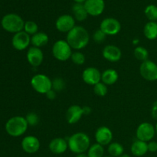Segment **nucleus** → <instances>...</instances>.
<instances>
[{
  "label": "nucleus",
  "instance_id": "obj_32",
  "mask_svg": "<svg viewBox=\"0 0 157 157\" xmlns=\"http://www.w3.org/2000/svg\"><path fill=\"white\" fill-rule=\"evenodd\" d=\"M66 84L61 78H56L52 81V89L55 92H61L65 88Z\"/></svg>",
  "mask_w": 157,
  "mask_h": 157
},
{
  "label": "nucleus",
  "instance_id": "obj_13",
  "mask_svg": "<svg viewBox=\"0 0 157 157\" xmlns=\"http://www.w3.org/2000/svg\"><path fill=\"white\" fill-rule=\"evenodd\" d=\"M95 140L97 144L101 146H107L111 144L113 140V133L109 127L103 126L99 127L95 133Z\"/></svg>",
  "mask_w": 157,
  "mask_h": 157
},
{
  "label": "nucleus",
  "instance_id": "obj_39",
  "mask_svg": "<svg viewBox=\"0 0 157 157\" xmlns=\"http://www.w3.org/2000/svg\"><path fill=\"white\" fill-rule=\"evenodd\" d=\"M76 157H88L87 154H85V153H79V154H77Z\"/></svg>",
  "mask_w": 157,
  "mask_h": 157
},
{
  "label": "nucleus",
  "instance_id": "obj_11",
  "mask_svg": "<svg viewBox=\"0 0 157 157\" xmlns=\"http://www.w3.org/2000/svg\"><path fill=\"white\" fill-rule=\"evenodd\" d=\"M31 43V37L25 31L15 34L12 40V46L18 51H23L27 48Z\"/></svg>",
  "mask_w": 157,
  "mask_h": 157
},
{
  "label": "nucleus",
  "instance_id": "obj_10",
  "mask_svg": "<svg viewBox=\"0 0 157 157\" xmlns=\"http://www.w3.org/2000/svg\"><path fill=\"white\" fill-rule=\"evenodd\" d=\"M82 79L88 85L94 86L101 81V73L94 67H87L82 73Z\"/></svg>",
  "mask_w": 157,
  "mask_h": 157
},
{
  "label": "nucleus",
  "instance_id": "obj_36",
  "mask_svg": "<svg viewBox=\"0 0 157 157\" xmlns=\"http://www.w3.org/2000/svg\"><path fill=\"white\" fill-rule=\"evenodd\" d=\"M45 96L48 99L55 100L57 96V92H55L53 89H52V90H50L48 92H47V93L45 94Z\"/></svg>",
  "mask_w": 157,
  "mask_h": 157
},
{
  "label": "nucleus",
  "instance_id": "obj_18",
  "mask_svg": "<svg viewBox=\"0 0 157 157\" xmlns=\"http://www.w3.org/2000/svg\"><path fill=\"white\" fill-rule=\"evenodd\" d=\"M83 115H84L83 107L74 104L67 109L66 112V120L68 124H75L81 119Z\"/></svg>",
  "mask_w": 157,
  "mask_h": 157
},
{
  "label": "nucleus",
  "instance_id": "obj_1",
  "mask_svg": "<svg viewBox=\"0 0 157 157\" xmlns=\"http://www.w3.org/2000/svg\"><path fill=\"white\" fill-rule=\"evenodd\" d=\"M66 41L72 49L80 51L88 44L90 35L82 26H75L67 34Z\"/></svg>",
  "mask_w": 157,
  "mask_h": 157
},
{
  "label": "nucleus",
  "instance_id": "obj_37",
  "mask_svg": "<svg viewBox=\"0 0 157 157\" xmlns=\"http://www.w3.org/2000/svg\"><path fill=\"white\" fill-rule=\"evenodd\" d=\"M152 117H153L154 119L157 120V101H155L153 104V107H152Z\"/></svg>",
  "mask_w": 157,
  "mask_h": 157
},
{
  "label": "nucleus",
  "instance_id": "obj_25",
  "mask_svg": "<svg viewBox=\"0 0 157 157\" xmlns=\"http://www.w3.org/2000/svg\"><path fill=\"white\" fill-rule=\"evenodd\" d=\"M109 154L112 157H119L124 154V149L122 144L119 143H111L108 145V149H107Z\"/></svg>",
  "mask_w": 157,
  "mask_h": 157
},
{
  "label": "nucleus",
  "instance_id": "obj_20",
  "mask_svg": "<svg viewBox=\"0 0 157 157\" xmlns=\"http://www.w3.org/2000/svg\"><path fill=\"white\" fill-rule=\"evenodd\" d=\"M130 150L133 156L137 157L143 156L148 152V145L147 142L136 140L132 144Z\"/></svg>",
  "mask_w": 157,
  "mask_h": 157
},
{
  "label": "nucleus",
  "instance_id": "obj_31",
  "mask_svg": "<svg viewBox=\"0 0 157 157\" xmlns=\"http://www.w3.org/2000/svg\"><path fill=\"white\" fill-rule=\"evenodd\" d=\"M71 59L72 62L77 65H82L85 62V56L82 52H79V51L73 52L71 57Z\"/></svg>",
  "mask_w": 157,
  "mask_h": 157
},
{
  "label": "nucleus",
  "instance_id": "obj_6",
  "mask_svg": "<svg viewBox=\"0 0 157 157\" xmlns=\"http://www.w3.org/2000/svg\"><path fill=\"white\" fill-rule=\"evenodd\" d=\"M31 85L37 93L45 94L52 89V81L47 75L37 74L31 79Z\"/></svg>",
  "mask_w": 157,
  "mask_h": 157
},
{
  "label": "nucleus",
  "instance_id": "obj_23",
  "mask_svg": "<svg viewBox=\"0 0 157 157\" xmlns=\"http://www.w3.org/2000/svg\"><path fill=\"white\" fill-rule=\"evenodd\" d=\"M72 12L75 15V18L79 21H84L88 15L84 5H83L82 3H76L72 7Z\"/></svg>",
  "mask_w": 157,
  "mask_h": 157
},
{
  "label": "nucleus",
  "instance_id": "obj_41",
  "mask_svg": "<svg viewBox=\"0 0 157 157\" xmlns=\"http://www.w3.org/2000/svg\"><path fill=\"white\" fill-rule=\"evenodd\" d=\"M138 42H139V40H138V39H134L133 41V44H137Z\"/></svg>",
  "mask_w": 157,
  "mask_h": 157
},
{
  "label": "nucleus",
  "instance_id": "obj_7",
  "mask_svg": "<svg viewBox=\"0 0 157 157\" xmlns=\"http://www.w3.org/2000/svg\"><path fill=\"white\" fill-rule=\"evenodd\" d=\"M156 133V128L153 124L147 122H144L138 126L136 131L137 140L144 142H150L154 137Z\"/></svg>",
  "mask_w": 157,
  "mask_h": 157
},
{
  "label": "nucleus",
  "instance_id": "obj_28",
  "mask_svg": "<svg viewBox=\"0 0 157 157\" xmlns=\"http://www.w3.org/2000/svg\"><path fill=\"white\" fill-rule=\"evenodd\" d=\"M145 15L150 21H157V6L150 5L145 9Z\"/></svg>",
  "mask_w": 157,
  "mask_h": 157
},
{
  "label": "nucleus",
  "instance_id": "obj_34",
  "mask_svg": "<svg viewBox=\"0 0 157 157\" xmlns=\"http://www.w3.org/2000/svg\"><path fill=\"white\" fill-rule=\"evenodd\" d=\"M106 38H107L106 34L104 33L101 29L95 31L93 35V40L98 44H101L102 42H104L105 41Z\"/></svg>",
  "mask_w": 157,
  "mask_h": 157
},
{
  "label": "nucleus",
  "instance_id": "obj_16",
  "mask_svg": "<svg viewBox=\"0 0 157 157\" xmlns=\"http://www.w3.org/2000/svg\"><path fill=\"white\" fill-rule=\"evenodd\" d=\"M84 5L87 14L92 16H98L102 14L105 7L104 0H86Z\"/></svg>",
  "mask_w": 157,
  "mask_h": 157
},
{
  "label": "nucleus",
  "instance_id": "obj_9",
  "mask_svg": "<svg viewBox=\"0 0 157 157\" xmlns=\"http://www.w3.org/2000/svg\"><path fill=\"white\" fill-rule=\"evenodd\" d=\"M100 29L106 35H116L121 32V25L116 18H107L101 21Z\"/></svg>",
  "mask_w": 157,
  "mask_h": 157
},
{
  "label": "nucleus",
  "instance_id": "obj_43",
  "mask_svg": "<svg viewBox=\"0 0 157 157\" xmlns=\"http://www.w3.org/2000/svg\"><path fill=\"white\" fill-rule=\"evenodd\" d=\"M156 133H157V124H156Z\"/></svg>",
  "mask_w": 157,
  "mask_h": 157
},
{
  "label": "nucleus",
  "instance_id": "obj_35",
  "mask_svg": "<svg viewBox=\"0 0 157 157\" xmlns=\"http://www.w3.org/2000/svg\"><path fill=\"white\" fill-rule=\"evenodd\" d=\"M148 145V151L151 152V153H155L157 151V143L155 141H150Z\"/></svg>",
  "mask_w": 157,
  "mask_h": 157
},
{
  "label": "nucleus",
  "instance_id": "obj_3",
  "mask_svg": "<svg viewBox=\"0 0 157 157\" xmlns=\"http://www.w3.org/2000/svg\"><path fill=\"white\" fill-rule=\"evenodd\" d=\"M29 124L25 117L15 116L10 118L6 124V130L8 134L13 137H18L24 134L27 130Z\"/></svg>",
  "mask_w": 157,
  "mask_h": 157
},
{
  "label": "nucleus",
  "instance_id": "obj_8",
  "mask_svg": "<svg viewBox=\"0 0 157 157\" xmlns=\"http://www.w3.org/2000/svg\"><path fill=\"white\" fill-rule=\"evenodd\" d=\"M140 73L147 81H157V64L149 59L144 61L140 67Z\"/></svg>",
  "mask_w": 157,
  "mask_h": 157
},
{
  "label": "nucleus",
  "instance_id": "obj_22",
  "mask_svg": "<svg viewBox=\"0 0 157 157\" xmlns=\"http://www.w3.org/2000/svg\"><path fill=\"white\" fill-rule=\"evenodd\" d=\"M49 41L48 35L42 32H38L31 37V43L34 47L41 48L46 45Z\"/></svg>",
  "mask_w": 157,
  "mask_h": 157
},
{
  "label": "nucleus",
  "instance_id": "obj_27",
  "mask_svg": "<svg viewBox=\"0 0 157 157\" xmlns=\"http://www.w3.org/2000/svg\"><path fill=\"white\" fill-rule=\"evenodd\" d=\"M133 55H134V57L138 61H140L142 62L147 61L149 58L148 51L147 50V48L143 47V46H138V47H136L134 49Z\"/></svg>",
  "mask_w": 157,
  "mask_h": 157
},
{
  "label": "nucleus",
  "instance_id": "obj_29",
  "mask_svg": "<svg viewBox=\"0 0 157 157\" xmlns=\"http://www.w3.org/2000/svg\"><path fill=\"white\" fill-rule=\"evenodd\" d=\"M24 31L29 35H34L38 32V25L32 21H28L25 22Z\"/></svg>",
  "mask_w": 157,
  "mask_h": 157
},
{
  "label": "nucleus",
  "instance_id": "obj_21",
  "mask_svg": "<svg viewBox=\"0 0 157 157\" xmlns=\"http://www.w3.org/2000/svg\"><path fill=\"white\" fill-rule=\"evenodd\" d=\"M119 78L117 71L114 69H107L101 73V82L106 85H113Z\"/></svg>",
  "mask_w": 157,
  "mask_h": 157
},
{
  "label": "nucleus",
  "instance_id": "obj_26",
  "mask_svg": "<svg viewBox=\"0 0 157 157\" xmlns=\"http://www.w3.org/2000/svg\"><path fill=\"white\" fill-rule=\"evenodd\" d=\"M104 147L99 144H94L90 147L87 150L88 157H104Z\"/></svg>",
  "mask_w": 157,
  "mask_h": 157
},
{
  "label": "nucleus",
  "instance_id": "obj_5",
  "mask_svg": "<svg viewBox=\"0 0 157 157\" xmlns=\"http://www.w3.org/2000/svg\"><path fill=\"white\" fill-rule=\"evenodd\" d=\"M72 53V48L66 40H58L52 46V55L58 61H66L70 59Z\"/></svg>",
  "mask_w": 157,
  "mask_h": 157
},
{
  "label": "nucleus",
  "instance_id": "obj_15",
  "mask_svg": "<svg viewBox=\"0 0 157 157\" xmlns=\"http://www.w3.org/2000/svg\"><path fill=\"white\" fill-rule=\"evenodd\" d=\"M21 148L29 154H34L40 149V141L36 136H27L21 141Z\"/></svg>",
  "mask_w": 157,
  "mask_h": 157
},
{
  "label": "nucleus",
  "instance_id": "obj_42",
  "mask_svg": "<svg viewBox=\"0 0 157 157\" xmlns=\"http://www.w3.org/2000/svg\"><path fill=\"white\" fill-rule=\"evenodd\" d=\"M119 157H131V156H129V155H127V154H123L122 156H119Z\"/></svg>",
  "mask_w": 157,
  "mask_h": 157
},
{
  "label": "nucleus",
  "instance_id": "obj_40",
  "mask_svg": "<svg viewBox=\"0 0 157 157\" xmlns=\"http://www.w3.org/2000/svg\"><path fill=\"white\" fill-rule=\"evenodd\" d=\"M75 1L76 2V3H82L84 2H85L86 0H75Z\"/></svg>",
  "mask_w": 157,
  "mask_h": 157
},
{
  "label": "nucleus",
  "instance_id": "obj_33",
  "mask_svg": "<svg viewBox=\"0 0 157 157\" xmlns=\"http://www.w3.org/2000/svg\"><path fill=\"white\" fill-rule=\"evenodd\" d=\"M25 120L29 126H32V127L38 125L39 123V117L35 112H30L28 113L25 117Z\"/></svg>",
  "mask_w": 157,
  "mask_h": 157
},
{
  "label": "nucleus",
  "instance_id": "obj_44",
  "mask_svg": "<svg viewBox=\"0 0 157 157\" xmlns=\"http://www.w3.org/2000/svg\"><path fill=\"white\" fill-rule=\"evenodd\" d=\"M104 157H112V156H104Z\"/></svg>",
  "mask_w": 157,
  "mask_h": 157
},
{
  "label": "nucleus",
  "instance_id": "obj_17",
  "mask_svg": "<svg viewBox=\"0 0 157 157\" xmlns=\"http://www.w3.org/2000/svg\"><path fill=\"white\" fill-rule=\"evenodd\" d=\"M102 54L103 57L110 62H117L122 58V52L120 48L113 44L105 46Z\"/></svg>",
  "mask_w": 157,
  "mask_h": 157
},
{
  "label": "nucleus",
  "instance_id": "obj_24",
  "mask_svg": "<svg viewBox=\"0 0 157 157\" xmlns=\"http://www.w3.org/2000/svg\"><path fill=\"white\" fill-rule=\"evenodd\" d=\"M144 34L149 40H154L157 38V22L149 21L146 24L144 29Z\"/></svg>",
  "mask_w": 157,
  "mask_h": 157
},
{
  "label": "nucleus",
  "instance_id": "obj_30",
  "mask_svg": "<svg viewBox=\"0 0 157 157\" xmlns=\"http://www.w3.org/2000/svg\"><path fill=\"white\" fill-rule=\"evenodd\" d=\"M108 89L107 86L103 82H99L94 86V92L96 95L99 97H104L107 95Z\"/></svg>",
  "mask_w": 157,
  "mask_h": 157
},
{
  "label": "nucleus",
  "instance_id": "obj_19",
  "mask_svg": "<svg viewBox=\"0 0 157 157\" xmlns=\"http://www.w3.org/2000/svg\"><path fill=\"white\" fill-rule=\"evenodd\" d=\"M48 148L50 151L54 154H62V153H65L66 150L68 148L67 140L61 137L55 138L49 143Z\"/></svg>",
  "mask_w": 157,
  "mask_h": 157
},
{
  "label": "nucleus",
  "instance_id": "obj_12",
  "mask_svg": "<svg viewBox=\"0 0 157 157\" xmlns=\"http://www.w3.org/2000/svg\"><path fill=\"white\" fill-rule=\"evenodd\" d=\"M55 26L59 32L67 34L75 27V18L70 15H63L57 19Z\"/></svg>",
  "mask_w": 157,
  "mask_h": 157
},
{
  "label": "nucleus",
  "instance_id": "obj_38",
  "mask_svg": "<svg viewBox=\"0 0 157 157\" xmlns=\"http://www.w3.org/2000/svg\"><path fill=\"white\" fill-rule=\"evenodd\" d=\"M83 109H84V115H89L90 113H91L92 110L90 107H87V106H85V107H83Z\"/></svg>",
  "mask_w": 157,
  "mask_h": 157
},
{
  "label": "nucleus",
  "instance_id": "obj_14",
  "mask_svg": "<svg viewBox=\"0 0 157 157\" xmlns=\"http://www.w3.org/2000/svg\"><path fill=\"white\" fill-rule=\"evenodd\" d=\"M44 60V54L41 48L36 47L29 48L27 52V61L32 67H37L41 65Z\"/></svg>",
  "mask_w": 157,
  "mask_h": 157
},
{
  "label": "nucleus",
  "instance_id": "obj_4",
  "mask_svg": "<svg viewBox=\"0 0 157 157\" xmlns=\"http://www.w3.org/2000/svg\"><path fill=\"white\" fill-rule=\"evenodd\" d=\"M2 26L6 32L16 34L24 29L25 22L19 15L16 14H8L2 18Z\"/></svg>",
  "mask_w": 157,
  "mask_h": 157
},
{
  "label": "nucleus",
  "instance_id": "obj_2",
  "mask_svg": "<svg viewBox=\"0 0 157 157\" xmlns=\"http://www.w3.org/2000/svg\"><path fill=\"white\" fill-rule=\"evenodd\" d=\"M68 148L75 154L84 153L90 147V140L88 135L83 132L74 133L67 140Z\"/></svg>",
  "mask_w": 157,
  "mask_h": 157
}]
</instances>
